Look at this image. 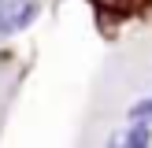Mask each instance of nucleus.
I'll use <instances>...</instances> for the list:
<instances>
[{
    "instance_id": "nucleus-2",
    "label": "nucleus",
    "mask_w": 152,
    "mask_h": 148,
    "mask_svg": "<svg viewBox=\"0 0 152 148\" xmlns=\"http://www.w3.org/2000/svg\"><path fill=\"white\" fill-rule=\"evenodd\" d=\"M130 122H148L152 126V96H145V100H137L130 107Z\"/></svg>"
},
{
    "instance_id": "nucleus-1",
    "label": "nucleus",
    "mask_w": 152,
    "mask_h": 148,
    "mask_svg": "<svg viewBox=\"0 0 152 148\" xmlns=\"http://www.w3.org/2000/svg\"><path fill=\"white\" fill-rule=\"evenodd\" d=\"M37 15L34 0H0V33H15V30L30 26Z\"/></svg>"
}]
</instances>
